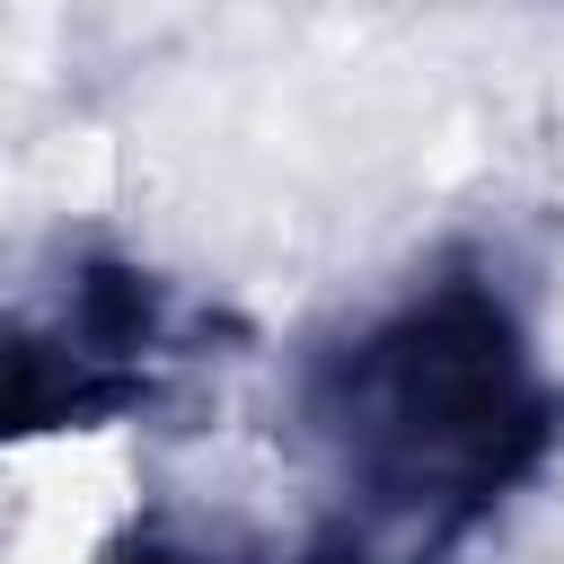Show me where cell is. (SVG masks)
Here are the masks:
<instances>
[{"label": "cell", "instance_id": "2", "mask_svg": "<svg viewBox=\"0 0 564 564\" xmlns=\"http://www.w3.org/2000/svg\"><path fill=\"white\" fill-rule=\"evenodd\" d=\"M212 335L220 317L167 273L106 247L70 256L44 300L0 317V449L159 405L212 352Z\"/></svg>", "mask_w": 564, "mask_h": 564}, {"label": "cell", "instance_id": "1", "mask_svg": "<svg viewBox=\"0 0 564 564\" xmlns=\"http://www.w3.org/2000/svg\"><path fill=\"white\" fill-rule=\"evenodd\" d=\"M291 449L317 511L291 564H467L555 467L564 379L520 282L441 247L291 361Z\"/></svg>", "mask_w": 564, "mask_h": 564}, {"label": "cell", "instance_id": "3", "mask_svg": "<svg viewBox=\"0 0 564 564\" xmlns=\"http://www.w3.org/2000/svg\"><path fill=\"white\" fill-rule=\"evenodd\" d=\"M88 564H238V555L212 546V538H194V529H176V520H132V529L106 538Z\"/></svg>", "mask_w": 564, "mask_h": 564}]
</instances>
